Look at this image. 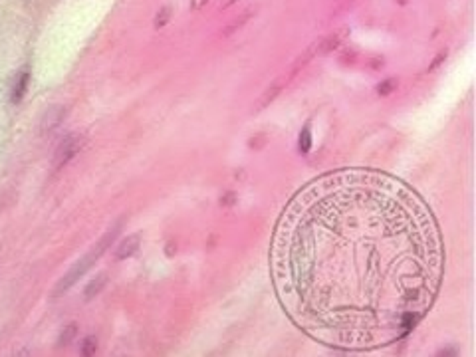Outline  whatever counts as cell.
<instances>
[{"mask_svg":"<svg viewBox=\"0 0 476 357\" xmlns=\"http://www.w3.org/2000/svg\"><path fill=\"white\" fill-rule=\"evenodd\" d=\"M82 145H84V139H82V137H77V135L68 137V139L60 145L58 153H56V167L60 169V167H64V165L68 163L75 153L82 149Z\"/></svg>","mask_w":476,"mask_h":357,"instance_id":"cell-1","label":"cell"},{"mask_svg":"<svg viewBox=\"0 0 476 357\" xmlns=\"http://www.w3.org/2000/svg\"><path fill=\"white\" fill-rule=\"evenodd\" d=\"M139 242H141V237H139V235H131L129 238H125V240L119 244L118 253H116L118 260H125V258H129L131 254H135V250L139 248Z\"/></svg>","mask_w":476,"mask_h":357,"instance_id":"cell-2","label":"cell"},{"mask_svg":"<svg viewBox=\"0 0 476 357\" xmlns=\"http://www.w3.org/2000/svg\"><path fill=\"white\" fill-rule=\"evenodd\" d=\"M345 36H347V30H342V32H338V34L329 36V38H326V40L318 42V52H322V54H327V52H331L333 48H338V46L342 44L343 38H345Z\"/></svg>","mask_w":476,"mask_h":357,"instance_id":"cell-3","label":"cell"},{"mask_svg":"<svg viewBox=\"0 0 476 357\" xmlns=\"http://www.w3.org/2000/svg\"><path fill=\"white\" fill-rule=\"evenodd\" d=\"M28 82H30L28 72H22V74H20V77L16 80V86H15V89H12V102H15V104H18V102L24 98L26 88H28Z\"/></svg>","mask_w":476,"mask_h":357,"instance_id":"cell-4","label":"cell"},{"mask_svg":"<svg viewBox=\"0 0 476 357\" xmlns=\"http://www.w3.org/2000/svg\"><path fill=\"white\" fill-rule=\"evenodd\" d=\"M310 149H312V129H310V125H306L300 134V151L306 155V153H310Z\"/></svg>","mask_w":476,"mask_h":357,"instance_id":"cell-5","label":"cell"},{"mask_svg":"<svg viewBox=\"0 0 476 357\" xmlns=\"http://www.w3.org/2000/svg\"><path fill=\"white\" fill-rule=\"evenodd\" d=\"M169 20H171V8L165 6V8L159 10V15L155 16V22H153V24H155V28H165Z\"/></svg>","mask_w":476,"mask_h":357,"instance_id":"cell-6","label":"cell"},{"mask_svg":"<svg viewBox=\"0 0 476 357\" xmlns=\"http://www.w3.org/2000/svg\"><path fill=\"white\" fill-rule=\"evenodd\" d=\"M104 280H105V276H102V278H98V280H95V282H91V284H89V286H88V290H86V296H88V298H91V296H93V294H98V292H100V290H102V288H104Z\"/></svg>","mask_w":476,"mask_h":357,"instance_id":"cell-7","label":"cell"},{"mask_svg":"<svg viewBox=\"0 0 476 357\" xmlns=\"http://www.w3.org/2000/svg\"><path fill=\"white\" fill-rule=\"evenodd\" d=\"M395 88H397V82H395V80H387L383 84H379L377 91H379V95H389Z\"/></svg>","mask_w":476,"mask_h":357,"instance_id":"cell-8","label":"cell"},{"mask_svg":"<svg viewBox=\"0 0 476 357\" xmlns=\"http://www.w3.org/2000/svg\"><path fill=\"white\" fill-rule=\"evenodd\" d=\"M93 351H95V340L89 338V340H86V345H84V354L89 356V354H93Z\"/></svg>","mask_w":476,"mask_h":357,"instance_id":"cell-9","label":"cell"},{"mask_svg":"<svg viewBox=\"0 0 476 357\" xmlns=\"http://www.w3.org/2000/svg\"><path fill=\"white\" fill-rule=\"evenodd\" d=\"M208 0H191V8L193 10H201V8H205L207 6Z\"/></svg>","mask_w":476,"mask_h":357,"instance_id":"cell-10","label":"cell"},{"mask_svg":"<svg viewBox=\"0 0 476 357\" xmlns=\"http://www.w3.org/2000/svg\"><path fill=\"white\" fill-rule=\"evenodd\" d=\"M235 2H237V0H224L223 4H221V8H228V6H232Z\"/></svg>","mask_w":476,"mask_h":357,"instance_id":"cell-11","label":"cell"}]
</instances>
